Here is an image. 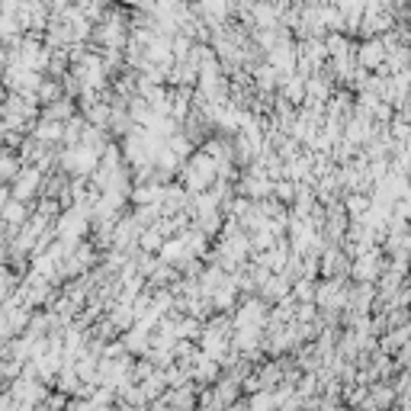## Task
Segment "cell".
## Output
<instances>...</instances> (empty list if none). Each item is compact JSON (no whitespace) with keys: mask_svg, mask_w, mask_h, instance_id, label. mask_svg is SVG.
Masks as SVG:
<instances>
[{"mask_svg":"<svg viewBox=\"0 0 411 411\" xmlns=\"http://www.w3.org/2000/svg\"><path fill=\"white\" fill-rule=\"evenodd\" d=\"M184 177H186V186H190L193 193H202L212 180H216V161L206 158L202 151H196V155L190 158V164L184 167Z\"/></svg>","mask_w":411,"mask_h":411,"instance_id":"1","label":"cell"},{"mask_svg":"<svg viewBox=\"0 0 411 411\" xmlns=\"http://www.w3.org/2000/svg\"><path fill=\"white\" fill-rule=\"evenodd\" d=\"M58 161H62L64 167H68L71 174H87V170H94L96 164H100V158H96L90 148H84V145H74V148H68L64 155H58Z\"/></svg>","mask_w":411,"mask_h":411,"instance_id":"2","label":"cell"},{"mask_svg":"<svg viewBox=\"0 0 411 411\" xmlns=\"http://www.w3.org/2000/svg\"><path fill=\"white\" fill-rule=\"evenodd\" d=\"M353 58H357V68L360 71H383L385 49H383V42H379V39H363Z\"/></svg>","mask_w":411,"mask_h":411,"instance_id":"3","label":"cell"},{"mask_svg":"<svg viewBox=\"0 0 411 411\" xmlns=\"http://www.w3.org/2000/svg\"><path fill=\"white\" fill-rule=\"evenodd\" d=\"M42 186V174L35 170V167H19V174L13 177V200L17 202H23V200H29V196H35V190Z\"/></svg>","mask_w":411,"mask_h":411,"instance_id":"4","label":"cell"},{"mask_svg":"<svg viewBox=\"0 0 411 411\" xmlns=\"http://www.w3.org/2000/svg\"><path fill=\"white\" fill-rule=\"evenodd\" d=\"M29 216H33V209L29 206H23V202L10 200L0 206V225L3 228H23L29 222Z\"/></svg>","mask_w":411,"mask_h":411,"instance_id":"5","label":"cell"},{"mask_svg":"<svg viewBox=\"0 0 411 411\" xmlns=\"http://www.w3.org/2000/svg\"><path fill=\"white\" fill-rule=\"evenodd\" d=\"M383 270V261H379V251H367L360 254V261L353 263V277H357L360 283H369L376 273Z\"/></svg>","mask_w":411,"mask_h":411,"instance_id":"6","label":"cell"},{"mask_svg":"<svg viewBox=\"0 0 411 411\" xmlns=\"http://www.w3.org/2000/svg\"><path fill=\"white\" fill-rule=\"evenodd\" d=\"M270 180L261 174V170H254L251 167V174L245 177V184H241V193H247V196H267L270 193Z\"/></svg>","mask_w":411,"mask_h":411,"instance_id":"7","label":"cell"},{"mask_svg":"<svg viewBox=\"0 0 411 411\" xmlns=\"http://www.w3.org/2000/svg\"><path fill=\"white\" fill-rule=\"evenodd\" d=\"M35 103H55V100H62V84L58 80H52V78H42L39 80V87H35Z\"/></svg>","mask_w":411,"mask_h":411,"instance_id":"8","label":"cell"},{"mask_svg":"<svg viewBox=\"0 0 411 411\" xmlns=\"http://www.w3.org/2000/svg\"><path fill=\"white\" fill-rule=\"evenodd\" d=\"M42 116L49 119V123H62V119L68 123L71 116H74V103H71L68 96H62V100H55V103L45 106V113H42Z\"/></svg>","mask_w":411,"mask_h":411,"instance_id":"9","label":"cell"},{"mask_svg":"<svg viewBox=\"0 0 411 411\" xmlns=\"http://www.w3.org/2000/svg\"><path fill=\"white\" fill-rule=\"evenodd\" d=\"M190 376L196 379V383H212V379L219 376V363L209 357H196V367L190 369Z\"/></svg>","mask_w":411,"mask_h":411,"instance_id":"10","label":"cell"},{"mask_svg":"<svg viewBox=\"0 0 411 411\" xmlns=\"http://www.w3.org/2000/svg\"><path fill=\"white\" fill-rule=\"evenodd\" d=\"M33 139L39 141V145L58 141V139H62V123H49V119H42L39 125H33Z\"/></svg>","mask_w":411,"mask_h":411,"instance_id":"11","label":"cell"},{"mask_svg":"<svg viewBox=\"0 0 411 411\" xmlns=\"http://www.w3.org/2000/svg\"><path fill=\"white\" fill-rule=\"evenodd\" d=\"M139 245H141V251L148 254V251H161V245H164V235H161V228L158 225H151V228H145L139 235Z\"/></svg>","mask_w":411,"mask_h":411,"instance_id":"12","label":"cell"},{"mask_svg":"<svg viewBox=\"0 0 411 411\" xmlns=\"http://www.w3.org/2000/svg\"><path fill=\"white\" fill-rule=\"evenodd\" d=\"M369 212V196H363V193H350L347 196V216L350 219H363Z\"/></svg>","mask_w":411,"mask_h":411,"instance_id":"13","label":"cell"},{"mask_svg":"<svg viewBox=\"0 0 411 411\" xmlns=\"http://www.w3.org/2000/svg\"><path fill=\"white\" fill-rule=\"evenodd\" d=\"M389 405H392V389L376 383L373 385V399H367V408L373 411V408H389Z\"/></svg>","mask_w":411,"mask_h":411,"instance_id":"14","label":"cell"},{"mask_svg":"<svg viewBox=\"0 0 411 411\" xmlns=\"http://www.w3.org/2000/svg\"><path fill=\"white\" fill-rule=\"evenodd\" d=\"M123 347H125V350H135V353H139V350H145V347H148V334H145V331H139V328H132V331L125 334Z\"/></svg>","mask_w":411,"mask_h":411,"instance_id":"15","label":"cell"},{"mask_svg":"<svg viewBox=\"0 0 411 411\" xmlns=\"http://www.w3.org/2000/svg\"><path fill=\"white\" fill-rule=\"evenodd\" d=\"M405 338H408V328H399V331L385 334V338H383V350L389 353V350H395V347H405Z\"/></svg>","mask_w":411,"mask_h":411,"instance_id":"16","label":"cell"},{"mask_svg":"<svg viewBox=\"0 0 411 411\" xmlns=\"http://www.w3.org/2000/svg\"><path fill=\"white\" fill-rule=\"evenodd\" d=\"M270 193H277V200H283V202H292V196H296V184H289V180H277V184L270 186Z\"/></svg>","mask_w":411,"mask_h":411,"instance_id":"17","label":"cell"},{"mask_svg":"<svg viewBox=\"0 0 411 411\" xmlns=\"http://www.w3.org/2000/svg\"><path fill=\"white\" fill-rule=\"evenodd\" d=\"M0 155H3V145H0Z\"/></svg>","mask_w":411,"mask_h":411,"instance_id":"18","label":"cell"}]
</instances>
